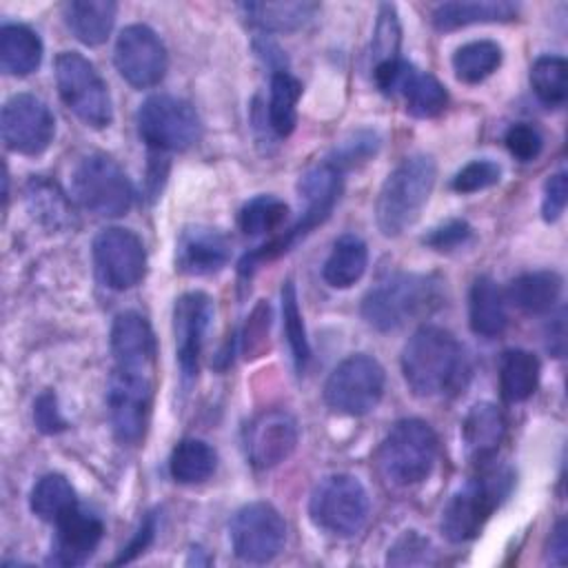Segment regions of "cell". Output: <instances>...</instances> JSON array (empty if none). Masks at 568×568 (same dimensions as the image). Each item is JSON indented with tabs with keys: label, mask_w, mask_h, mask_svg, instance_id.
Instances as JSON below:
<instances>
[{
	"label": "cell",
	"mask_w": 568,
	"mask_h": 568,
	"mask_svg": "<svg viewBox=\"0 0 568 568\" xmlns=\"http://www.w3.org/2000/svg\"><path fill=\"white\" fill-rule=\"evenodd\" d=\"M93 264L106 288L129 291L146 275V251L133 231L109 226L93 240Z\"/></svg>",
	"instance_id": "5bb4252c"
},
{
	"label": "cell",
	"mask_w": 568,
	"mask_h": 568,
	"mask_svg": "<svg viewBox=\"0 0 568 568\" xmlns=\"http://www.w3.org/2000/svg\"><path fill=\"white\" fill-rule=\"evenodd\" d=\"M342 173H344V171L337 169V166H335L333 162H328V160L322 162V164H317V166H313V169H308V171L300 178V184H297L300 195H302V200L306 202L302 217H300L293 226H288L286 231H282L280 235H273L266 244H262V246L255 248L253 253H246V255L242 257V262H240V273H242V275L253 273V268H255L260 262L282 255V253L288 251L300 237H304L311 229H315L317 224H322V222L331 215V211H333V206H335V202H337V197H339V193H342Z\"/></svg>",
	"instance_id": "277c9868"
},
{
	"label": "cell",
	"mask_w": 568,
	"mask_h": 568,
	"mask_svg": "<svg viewBox=\"0 0 568 568\" xmlns=\"http://www.w3.org/2000/svg\"><path fill=\"white\" fill-rule=\"evenodd\" d=\"M499 178H501V166L488 158H481V160L468 162L455 173L453 189L457 193H477L495 186Z\"/></svg>",
	"instance_id": "b9f144b4"
},
{
	"label": "cell",
	"mask_w": 568,
	"mask_h": 568,
	"mask_svg": "<svg viewBox=\"0 0 568 568\" xmlns=\"http://www.w3.org/2000/svg\"><path fill=\"white\" fill-rule=\"evenodd\" d=\"M55 87L75 118L87 126L104 129L113 120L111 93L98 69L78 51H62L55 58Z\"/></svg>",
	"instance_id": "9c48e42d"
},
{
	"label": "cell",
	"mask_w": 568,
	"mask_h": 568,
	"mask_svg": "<svg viewBox=\"0 0 568 568\" xmlns=\"http://www.w3.org/2000/svg\"><path fill=\"white\" fill-rule=\"evenodd\" d=\"M399 40L402 29L397 20V9L393 4H382L373 31V60L375 64L399 58Z\"/></svg>",
	"instance_id": "ab89813d"
},
{
	"label": "cell",
	"mask_w": 568,
	"mask_h": 568,
	"mask_svg": "<svg viewBox=\"0 0 568 568\" xmlns=\"http://www.w3.org/2000/svg\"><path fill=\"white\" fill-rule=\"evenodd\" d=\"M33 422H36L38 430H42L47 435H55L67 428V419L62 417V413L58 408V399L51 390L42 393L33 402Z\"/></svg>",
	"instance_id": "7dc6e473"
},
{
	"label": "cell",
	"mask_w": 568,
	"mask_h": 568,
	"mask_svg": "<svg viewBox=\"0 0 568 568\" xmlns=\"http://www.w3.org/2000/svg\"><path fill=\"white\" fill-rule=\"evenodd\" d=\"M153 535H155V515L149 513V515L144 517V521L140 524V528L135 530V535H133V539L129 541V546L122 548V555H120L113 564H126V561L135 559V557H138L140 552H144L146 546L153 541Z\"/></svg>",
	"instance_id": "c3c4849f"
},
{
	"label": "cell",
	"mask_w": 568,
	"mask_h": 568,
	"mask_svg": "<svg viewBox=\"0 0 568 568\" xmlns=\"http://www.w3.org/2000/svg\"><path fill=\"white\" fill-rule=\"evenodd\" d=\"M142 142L153 151H184L200 140V115L195 109L175 95L146 98L135 115Z\"/></svg>",
	"instance_id": "30bf717a"
},
{
	"label": "cell",
	"mask_w": 568,
	"mask_h": 568,
	"mask_svg": "<svg viewBox=\"0 0 568 568\" xmlns=\"http://www.w3.org/2000/svg\"><path fill=\"white\" fill-rule=\"evenodd\" d=\"M439 304L442 282L435 275L397 273L364 295L362 317L375 331L388 333L428 315Z\"/></svg>",
	"instance_id": "3957f363"
},
{
	"label": "cell",
	"mask_w": 568,
	"mask_h": 568,
	"mask_svg": "<svg viewBox=\"0 0 568 568\" xmlns=\"http://www.w3.org/2000/svg\"><path fill=\"white\" fill-rule=\"evenodd\" d=\"M118 4L111 0H73L62 7L69 31L89 47L102 44L115 22Z\"/></svg>",
	"instance_id": "d4e9b609"
},
{
	"label": "cell",
	"mask_w": 568,
	"mask_h": 568,
	"mask_svg": "<svg viewBox=\"0 0 568 568\" xmlns=\"http://www.w3.org/2000/svg\"><path fill=\"white\" fill-rule=\"evenodd\" d=\"M368 513V493L364 484L348 473L322 477L308 499L311 521L335 537L357 535L366 526Z\"/></svg>",
	"instance_id": "ba28073f"
},
{
	"label": "cell",
	"mask_w": 568,
	"mask_h": 568,
	"mask_svg": "<svg viewBox=\"0 0 568 568\" xmlns=\"http://www.w3.org/2000/svg\"><path fill=\"white\" fill-rule=\"evenodd\" d=\"M231 548L246 564H266L280 555L286 541V521L266 501H251L235 510L229 524Z\"/></svg>",
	"instance_id": "7c38bea8"
},
{
	"label": "cell",
	"mask_w": 568,
	"mask_h": 568,
	"mask_svg": "<svg viewBox=\"0 0 568 568\" xmlns=\"http://www.w3.org/2000/svg\"><path fill=\"white\" fill-rule=\"evenodd\" d=\"M273 311L266 300H260L251 315L246 317V326L242 333V351L246 359L260 357L268 348V331H271Z\"/></svg>",
	"instance_id": "60d3db41"
},
{
	"label": "cell",
	"mask_w": 568,
	"mask_h": 568,
	"mask_svg": "<svg viewBox=\"0 0 568 568\" xmlns=\"http://www.w3.org/2000/svg\"><path fill=\"white\" fill-rule=\"evenodd\" d=\"M504 435L506 419L495 404L479 402L466 413L462 424V442L473 462L486 464L497 453Z\"/></svg>",
	"instance_id": "603a6c76"
},
{
	"label": "cell",
	"mask_w": 568,
	"mask_h": 568,
	"mask_svg": "<svg viewBox=\"0 0 568 568\" xmlns=\"http://www.w3.org/2000/svg\"><path fill=\"white\" fill-rule=\"evenodd\" d=\"M384 384L382 364L366 353H357L333 368L324 384V399L333 410L359 417L375 410L384 395Z\"/></svg>",
	"instance_id": "8fae6325"
},
{
	"label": "cell",
	"mask_w": 568,
	"mask_h": 568,
	"mask_svg": "<svg viewBox=\"0 0 568 568\" xmlns=\"http://www.w3.org/2000/svg\"><path fill=\"white\" fill-rule=\"evenodd\" d=\"M504 142H506L508 153L513 158H517L519 162H532L544 149L541 131L528 122H517V124L508 126Z\"/></svg>",
	"instance_id": "7bdbcfd3"
},
{
	"label": "cell",
	"mask_w": 568,
	"mask_h": 568,
	"mask_svg": "<svg viewBox=\"0 0 568 568\" xmlns=\"http://www.w3.org/2000/svg\"><path fill=\"white\" fill-rule=\"evenodd\" d=\"M437 180V164L426 153L404 158L384 180L375 200V222L382 235L397 237L415 224Z\"/></svg>",
	"instance_id": "7a4b0ae2"
},
{
	"label": "cell",
	"mask_w": 568,
	"mask_h": 568,
	"mask_svg": "<svg viewBox=\"0 0 568 568\" xmlns=\"http://www.w3.org/2000/svg\"><path fill=\"white\" fill-rule=\"evenodd\" d=\"M42 62V40L27 24H2L0 29V67L7 75H29Z\"/></svg>",
	"instance_id": "4316f807"
},
{
	"label": "cell",
	"mask_w": 568,
	"mask_h": 568,
	"mask_svg": "<svg viewBox=\"0 0 568 568\" xmlns=\"http://www.w3.org/2000/svg\"><path fill=\"white\" fill-rule=\"evenodd\" d=\"M246 22L262 31H295L317 11L315 2H244L240 4Z\"/></svg>",
	"instance_id": "4dcf8cb0"
},
{
	"label": "cell",
	"mask_w": 568,
	"mask_h": 568,
	"mask_svg": "<svg viewBox=\"0 0 568 568\" xmlns=\"http://www.w3.org/2000/svg\"><path fill=\"white\" fill-rule=\"evenodd\" d=\"M501 64V47L493 40H473L453 53V71L459 82L479 84Z\"/></svg>",
	"instance_id": "e575fe53"
},
{
	"label": "cell",
	"mask_w": 568,
	"mask_h": 568,
	"mask_svg": "<svg viewBox=\"0 0 568 568\" xmlns=\"http://www.w3.org/2000/svg\"><path fill=\"white\" fill-rule=\"evenodd\" d=\"M566 195H568V184H566V173L559 171L550 175L544 184V195H541V215L546 222H557L566 209Z\"/></svg>",
	"instance_id": "bcb514c9"
},
{
	"label": "cell",
	"mask_w": 568,
	"mask_h": 568,
	"mask_svg": "<svg viewBox=\"0 0 568 568\" xmlns=\"http://www.w3.org/2000/svg\"><path fill=\"white\" fill-rule=\"evenodd\" d=\"M379 146V140L375 133L371 131H357L353 133L348 140H344L337 149H335V160H331L337 169H346L353 166L357 162H364L366 158H371Z\"/></svg>",
	"instance_id": "ee69618b"
},
{
	"label": "cell",
	"mask_w": 568,
	"mask_h": 568,
	"mask_svg": "<svg viewBox=\"0 0 568 568\" xmlns=\"http://www.w3.org/2000/svg\"><path fill=\"white\" fill-rule=\"evenodd\" d=\"M29 506H31V513L42 521L55 524L62 515H67L71 508L78 506V497L64 475L49 473L40 477L31 488Z\"/></svg>",
	"instance_id": "836d02e7"
},
{
	"label": "cell",
	"mask_w": 568,
	"mask_h": 568,
	"mask_svg": "<svg viewBox=\"0 0 568 568\" xmlns=\"http://www.w3.org/2000/svg\"><path fill=\"white\" fill-rule=\"evenodd\" d=\"M0 129L7 149L22 155H40L53 142L55 118L40 98L16 93L2 106Z\"/></svg>",
	"instance_id": "2e32d148"
},
{
	"label": "cell",
	"mask_w": 568,
	"mask_h": 568,
	"mask_svg": "<svg viewBox=\"0 0 568 568\" xmlns=\"http://www.w3.org/2000/svg\"><path fill=\"white\" fill-rule=\"evenodd\" d=\"M568 64L561 55H539L530 67V87L546 106H561L568 98Z\"/></svg>",
	"instance_id": "8d00e7d4"
},
{
	"label": "cell",
	"mask_w": 568,
	"mask_h": 568,
	"mask_svg": "<svg viewBox=\"0 0 568 568\" xmlns=\"http://www.w3.org/2000/svg\"><path fill=\"white\" fill-rule=\"evenodd\" d=\"M559 295H561V277L555 271L521 273L508 286V300L528 315L550 313Z\"/></svg>",
	"instance_id": "f1b7e54d"
},
{
	"label": "cell",
	"mask_w": 568,
	"mask_h": 568,
	"mask_svg": "<svg viewBox=\"0 0 568 568\" xmlns=\"http://www.w3.org/2000/svg\"><path fill=\"white\" fill-rule=\"evenodd\" d=\"M282 320H284V335L288 339L291 346V355H293V364L297 373L306 371V364L311 359V346H308V337H306V328H304V320L300 313V304H297V291L293 280H286L282 286Z\"/></svg>",
	"instance_id": "74e56055"
},
{
	"label": "cell",
	"mask_w": 568,
	"mask_h": 568,
	"mask_svg": "<svg viewBox=\"0 0 568 568\" xmlns=\"http://www.w3.org/2000/svg\"><path fill=\"white\" fill-rule=\"evenodd\" d=\"M373 80L386 95H399L413 118H435L446 109V87L428 71L395 58L373 67Z\"/></svg>",
	"instance_id": "4fadbf2b"
},
{
	"label": "cell",
	"mask_w": 568,
	"mask_h": 568,
	"mask_svg": "<svg viewBox=\"0 0 568 568\" xmlns=\"http://www.w3.org/2000/svg\"><path fill=\"white\" fill-rule=\"evenodd\" d=\"M111 353L115 368L151 375L158 344L146 317L135 311L120 313L111 326Z\"/></svg>",
	"instance_id": "7402d4cb"
},
{
	"label": "cell",
	"mask_w": 568,
	"mask_h": 568,
	"mask_svg": "<svg viewBox=\"0 0 568 568\" xmlns=\"http://www.w3.org/2000/svg\"><path fill=\"white\" fill-rule=\"evenodd\" d=\"M153 384L149 373L115 368L109 379L106 406L115 437L122 444H138L149 426Z\"/></svg>",
	"instance_id": "9a60e30c"
},
{
	"label": "cell",
	"mask_w": 568,
	"mask_h": 568,
	"mask_svg": "<svg viewBox=\"0 0 568 568\" xmlns=\"http://www.w3.org/2000/svg\"><path fill=\"white\" fill-rule=\"evenodd\" d=\"M548 555L555 564L564 566L568 557V537H566V521H557V526L550 532V544H548Z\"/></svg>",
	"instance_id": "681fc988"
},
{
	"label": "cell",
	"mask_w": 568,
	"mask_h": 568,
	"mask_svg": "<svg viewBox=\"0 0 568 568\" xmlns=\"http://www.w3.org/2000/svg\"><path fill=\"white\" fill-rule=\"evenodd\" d=\"M71 195L98 217L124 215L133 204V186L124 169L106 153L84 155L71 175Z\"/></svg>",
	"instance_id": "52a82bcc"
},
{
	"label": "cell",
	"mask_w": 568,
	"mask_h": 568,
	"mask_svg": "<svg viewBox=\"0 0 568 568\" xmlns=\"http://www.w3.org/2000/svg\"><path fill=\"white\" fill-rule=\"evenodd\" d=\"M217 466V453L204 439L186 437L182 439L169 457V473L178 484H202Z\"/></svg>",
	"instance_id": "1f68e13d"
},
{
	"label": "cell",
	"mask_w": 568,
	"mask_h": 568,
	"mask_svg": "<svg viewBox=\"0 0 568 568\" xmlns=\"http://www.w3.org/2000/svg\"><path fill=\"white\" fill-rule=\"evenodd\" d=\"M541 366L537 355L524 348H513L501 355L499 362V390L510 404L528 399L539 386Z\"/></svg>",
	"instance_id": "f546056e"
},
{
	"label": "cell",
	"mask_w": 568,
	"mask_h": 568,
	"mask_svg": "<svg viewBox=\"0 0 568 568\" xmlns=\"http://www.w3.org/2000/svg\"><path fill=\"white\" fill-rule=\"evenodd\" d=\"M439 442L433 426L424 419H399L377 448L379 475L397 486H415L424 481L437 462Z\"/></svg>",
	"instance_id": "5b68a950"
},
{
	"label": "cell",
	"mask_w": 568,
	"mask_h": 568,
	"mask_svg": "<svg viewBox=\"0 0 568 568\" xmlns=\"http://www.w3.org/2000/svg\"><path fill=\"white\" fill-rule=\"evenodd\" d=\"M468 322L475 335L497 337L508 324L506 295L488 275H479L468 295Z\"/></svg>",
	"instance_id": "cb8c5ba5"
},
{
	"label": "cell",
	"mask_w": 568,
	"mask_h": 568,
	"mask_svg": "<svg viewBox=\"0 0 568 568\" xmlns=\"http://www.w3.org/2000/svg\"><path fill=\"white\" fill-rule=\"evenodd\" d=\"M27 204L29 211L33 215H38V220L51 224V226H60L69 220V209H67V200L62 197V193L58 191L55 184L33 178L27 186Z\"/></svg>",
	"instance_id": "f35d334b"
},
{
	"label": "cell",
	"mask_w": 568,
	"mask_h": 568,
	"mask_svg": "<svg viewBox=\"0 0 568 568\" xmlns=\"http://www.w3.org/2000/svg\"><path fill=\"white\" fill-rule=\"evenodd\" d=\"M300 98H302V82L284 69L273 71L271 87H268V124L275 135L286 138L293 133L297 124Z\"/></svg>",
	"instance_id": "d6a6232c"
},
{
	"label": "cell",
	"mask_w": 568,
	"mask_h": 568,
	"mask_svg": "<svg viewBox=\"0 0 568 568\" xmlns=\"http://www.w3.org/2000/svg\"><path fill=\"white\" fill-rule=\"evenodd\" d=\"M470 237H473V229L468 222L448 220V222L430 229V233L424 237V244H428L435 251H455V248L464 246Z\"/></svg>",
	"instance_id": "f6af8a7d"
},
{
	"label": "cell",
	"mask_w": 568,
	"mask_h": 568,
	"mask_svg": "<svg viewBox=\"0 0 568 568\" xmlns=\"http://www.w3.org/2000/svg\"><path fill=\"white\" fill-rule=\"evenodd\" d=\"M231 244L226 235L213 226H184L175 242V268L184 275H213L229 264Z\"/></svg>",
	"instance_id": "44dd1931"
},
{
	"label": "cell",
	"mask_w": 568,
	"mask_h": 568,
	"mask_svg": "<svg viewBox=\"0 0 568 568\" xmlns=\"http://www.w3.org/2000/svg\"><path fill=\"white\" fill-rule=\"evenodd\" d=\"M546 335H548V337H546L548 351H550L552 355L561 357V353H564V308L557 313V317L550 320Z\"/></svg>",
	"instance_id": "f907efd6"
},
{
	"label": "cell",
	"mask_w": 568,
	"mask_h": 568,
	"mask_svg": "<svg viewBox=\"0 0 568 568\" xmlns=\"http://www.w3.org/2000/svg\"><path fill=\"white\" fill-rule=\"evenodd\" d=\"M513 475L506 468H488L464 481L442 510V532L462 544L479 535L488 517L510 493Z\"/></svg>",
	"instance_id": "8992f818"
},
{
	"label": "cell",
	"mask_w": 568,
	"mask_h": 568,
	"mask_svg": "<svg viewBox=\"0 0 568 568\" xmlns=\"http://www.w3.org/2000/svg\"><path fill=\"white\" fill-rule=\"evenodd\" d=\"M300 442V428L291 413L273 408L251 419L244 430V450L253 468L266 470L286 462Z\"/></svg>",
	"instance_id": "ac0fdd59"
},
{
	"label": "cell",
	"mask_w": 568,
	"mask_h": 568,
	"mask_svg": "<svg viewBox=\"0 0 568 568\" xmlns=\"http://www.w3.org/2000/svg\"><path fill=\"white\" fill-rule=\"evenodd\" d=\"M402 373L417 397L455 393L468 375L464 346L446 328L422 326L402 351Z\"/></svg>",
	"instance_id": "6da1fadb"
},
{
	"label": "cell",
	"mask_w": 568,
	"mask_h": 568,
	"mask_svg": "<svg viewBox=\"0 0 568 568\" xmlns=\"http://www.w3.org/2000/svg\"><path fill=\"white\" fill-rule=\"evenodd\" d=\"M104 524L98 515L75 506L55 521V537L49 552L53 566H82L100 546Z\"/></svg>",
	"instance_id": "ffe728a7"
},
{
	"label": "cell",
	"mask_w": 568,
	"mask_h": 568,
	"mask_svg": "<svg viewBox=\"0 0 568 568\" xmlns=\"http://www.w3.org/2000/svg\"><path fill=\"white\" fill-rule=\"evenodd\" d=\"M118 73L135 89L155 87L166 73V49L146 24H129L120 31L113 49Z\"/></svg>",
	"instance_id": "e0dca14e"
},
{
	"label": "cell",
	"mask_w": 568,
	"mask_h": 568,
	"mask_svg": "<svg viewBox=\"0 0 568 568\" xmlns=\"http://www.w3.org/2000/svg\"><path fill=\"white\" fill-rule=\"evenodd\" d=\"M368 266V246L359 235L344 233L335 240L322 275L328 286L333 288H348L355 282L362 280L364 271Z\"/></svg>",
	"instance_id": "83f0119b"
},
{
	"label": "cell",
	"mask_w": 568,
	"mask_h": 568,
	"mask_svg": "<svg viewBox=\"0 0 568 568\" xmlns=\"http://www.w3.org/2000/svg\"><path fill=\"white\" fill-rule=\"evenodd\" d=\"M519 7L508 0H470V2H444L433 11V27L439 31H453L481 22H506L517 16Z\"/></svg>",
	"instance_id": "484cf974"
},
{
	"label": "cell",
	"mask_w": 568,
	"mask_h": 568,
	"mask_svg": "<svg viewBox=\"0 0 568 568\" xmlns=\"http://www.w3.org/2000/svg\"><path fill=\"white\" fill-rule=\"evenodd\" d=\"M288 217V206L284 200L275 195H255L248 200L240 211V229L244 235L260 237V235H275L282 231Z\"/></svg>",
	"instance_id": "d590c367"
},
{
	"label": "cell",
	"mask_w": 568,
	"mask_h": 568,
	"mask_svg": "<svg viewBox=\"0 0 568 568\" xmlns=\"http://www.w3.org/2000/svg\"><path fill=\"white\" fill-rule=\"evenodd\" d=\"M213 320V300L202 291H189L173 304L175 355L184 379L197 375L202 346Z\"/></svg>",
	"instance_id": "d6986e66"
}]
</instances>
